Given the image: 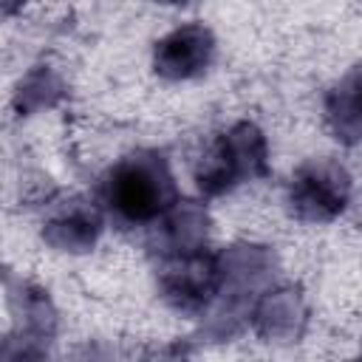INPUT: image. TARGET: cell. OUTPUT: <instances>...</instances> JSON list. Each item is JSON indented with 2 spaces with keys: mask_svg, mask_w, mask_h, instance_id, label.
<instances>
[{
  "mask_svg": "<svg viewBox=\"0 0 362 362\" xmlns=\"http://www.w3.org/2000/svg\"><path fill=\"white\" fill-rule=\"evenodd\" d=\"M221 283H223L221 260L198 249L173 255V260L161 269V277H158L164 300L184 314L204 311L221 291Z\"/></svg>",
  "mask_w": 362,
  "mask_h": 362,
  "instance_id": "cell-4",
  "label": "cell"
},
{
  "mask_svg": "<svg viewBox=\"0 0 362 362\" xmlns=\"http://www.w3.org/2000/svg\"><path fill=\"white\" fill-rule=\"evenodd\" d=\"M215 59V37L201 23H187L156 42L153 68L164 79H192L201 76Z\"/></svg>",
  "mask_w": 362,
  "mask_h": 362,
  "instance_id": "cell-5",
  "label": "cell"
},
{
  "mask_svg": "<svg viewBox=\"0 0 362 362\" xmlns=\"http://www.w3.org/2000/svg\"><path fill=\"white\" fill-rule=\"evenodd\" d=\"M99 218L96 212H88V209H71L68 215L51 221L45 226V238L65 249V252H85L93 246L96 235H99Z\"/></svg>",
  "mask_w": 362,
  "mask_h": 362,
  "instance_id": "cell-7",
  "label": "cell"
},
{
  "mask_svg": "<svg viewBox=\"0 0 362 362\" xmlns=\"http://www.w3.org/2000/svg\"><path fill=\"white\" fill-rule=\"evenodd\" d=\"M266 136L252 122H238L215 136L195 167V184L206 198L223 195L243 181L269 175Z\"/></svg>",
  "mask_w": 362,
  "mask_h": 362,
  "instance_id": "cell-2",
  "label": "cell"
},
{
  "mask_svg": "<svg viewBox=\"0 0 362 362\" xmlns=\"http://www.w3.org/2000/svg\"><path fill=\"white\" fill-rule=\"evenodd\" d=\"M156 3H170V6H175V3H187V0H156Z\"/></svg>",
  "mask_w": 362,
  "mask_h": 362,
  "instance_id": "cell-8",
  "label": "cell"
},
{
  "mask_svg": "<svg viewBox=\"0 0 362 362\" xmlns=\"http://www.w3.org/2000/svg\"><path fill=\"white\" fill-rule=\"evenodd\" d=\"M102 201L119 226L156 223L181 204L167 158L156 150L116 161L102 178Z\"/></svg>",
  "mask_w": 362,
  "mask_h": 362,
  "instance_id": "cell-1",
  "label": "cell"
},
{
  "mask_svg": "<svg viewBox=\"0 0 362 362\" xmlns=\"http://www.w3.org/2000/svg\"><path fill=\"white\" fill-rule=\"evenodd\" d=\"M351 198V175L334 161L303 164L288 187V206L294 218L308 223L334 221Z\"/></svg>",
  "mask_w": 362,
  "mask_h": 362,
  "instance_id": "cell-3",
  "label": "cell"
},
{
  "mask_svg": "<svg viewBox=\"0 0 362 362\" xmlns=\"http://www.w3.org/2000/svg\"><path fill=\"white\" fill-rule=\"evenodd\" d=\"M325 119L337 139L362 141V65H356L325 99Z\"/></svg>",
  "mask_w": 362,
  "mask_h": 362,
  "instance_id": "cell-6",
  "label": "cell"
}]
</instances>
